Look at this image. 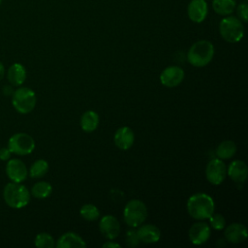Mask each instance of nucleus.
I'll use <instances>...</instances> for the list:
<instances>
[{
  "label": "nucleus",
  "mask_w": 248,
  "mask_h": 248,
  "mask_svg": "<svg viewBox=\"0 0 248 248\" xmlns=\"http://www.w3.org/2000/svg\"><path fill=\"white\" fill-rule=\"evenodd\" d=\"M187 210L190 216L197 220L208 219L214 213V202L204 193L191 196L187 202Z\"/></svg>",
  "instance_id": "1"
},
{
  "label": "nucleus",
  "mask_w": 248,
  "mask_h": 248,
  "mask_svg": "<svg viewBox=\"0 0 248 248\" xmlns=\"http://www.w3.org/2000/svg\"><path fill=\"white\" fill-rule=\"evenodd\" d=\"M213 55V45L207 40H200L194 43L189 48L187 60L194 67H203L212 60Z\"/></svg>",
  "instance_id": "2"
},
{
  "label": "nucleus",
  "mask_w": 248,
  "mask_h": 248,
  "mask_svg": "<svg viewBox=\"0 0 248 248\" xmlns=\"http://www.w3.org/2000/svg\"><path fill=\"white\" fill-rule=\"evenodd\" d=\"M3 198L10 207L19 209L28 204L30 193L24 185L11 181L4 187Z\"/></svg>",
  "instance_id": "3"
},
{
  "label": "nucleus",
  "mask_w": 248,
  "mask_h": 248,
  "mask_svg": "<svg viewBox=\"0 0 248 248\" xmlns=\"http://www.w3.org/2000/svg\"><path fill=\"white\" fill-rule=\"evenodd\" d=\"M219 32L226 42L237 43L244 35V27L238 17L229 15L220 21Z\"/></svg>",
  "instance_id": "4"
},
{
  "label": "nucleus",
  "mask_w": 248,
  "mask_h": 248,
  "mask_svg": "<svg viewBox=\"0 0 248 248\" xmlns=\"http://www.w3.org/2000/svg\"><path fill=\"white\" fill-rule=\"evenodd\" d=\"M124 221L129 227H139L147 217L146 205L140 200H131L124 207Z\"/></svg>",
  "instance_id": "5"
},
{
  "label": "nucleus",
  "mask_w": 248,
  "mask_h": 248,
  "mask_svg": "<svg viewBox=\"0 0 248 248\" xmlns=\"http://www.w3.org/2000/svg\"><path fill=\"white\" fill-rule=\"evenodd\" d=\"M12 104L19 113H29L36 106L35 92L28 87H19L13 93Z\"/></svg>",
  "instance_id": "6"
},
{
  "label": "nucleus",
  "mask_w": 248,
  "mask_h": 248,
  "mask_svg": "<svg viewBox=\"0 0 248 248\" xmlns=\"http://www.w3.org/2000/svg\"><path fill=\"white\" fill-rule=\"evenodd\" d=\"M8 148L15 154L28 155L35 149V141L33 138L26 133H16L9 139Z\"/></svg>",
  "instance_id": "7"
},
{
  "label": "nucleus",
  "mask_w": 248,
  "mask_h": 248,
  "mask_svg": "<svg viewBox=\"0 0 248 248\" xmlns=\"http://www.w3.org/2000/svg\"><path fill=\"white\" fill-rule=\"evenodd\" d=\"M227 174V167L221 159H212L205 169L206 179L213 185H220Z\"/></svg>",
  "instance_id": "8"
},
{
  "label": "nucleus",
  "mask_w": 248,
  "mask_h": 248,
  "mask_svg": "<svg viewBox=\"0 0 248 248\" xmlns=\"http://www.w3.org/2000/svg\"><path fill=\"white\" fill-rule=\"evenodd\" d=\"M6 173L13 182H22L26 179L28 171L25 164L19 159H10L6 165Z\"/></svg>",
  "instance_id": "9"
},
{
  "label": "nucleus",
  "mask_w": 248,
  "mask_h": 248,
  "mask_svg": "<svg viewBox=\"0 0 248 248\" xmlns=\"http://www.w3.org/2000/svg\"><path fill=\"white\" fill-rule=\"evenodd\" d=\"M184 71L178 66L167 67L160 75V81L166 87H175L182 82Z\"/></svg>",
  "instance_id": "10"
},
{
  "label": "nucleus",
  "mask_w": 248,
  "mask_h": 248,
  "mask_svg": "<svg viewBox=\"0 0 248 248\" xmlns=\"http://www.w3.org/2000/svg\"><path fill=\"white\" fill-rule=\"evenodd\" d=\"M99 229L106 238L114 239L119 234L120 225L114 216L105 215L99 223Z\"/></svg>",
  "instance_id": "11"
},
{
  "label": "nucleus",
  "mask_w": 248,
  "mask_h": 248,
  "mask_svg": "<svg viewBox=\"0 0 248 248\" xmlns=\"http://www.w3.org/2000/svg\"><path fill=\"white\" fill-rule=\"evenodd\" d=\"M207 12L208 7L205 0H191L187 7L189 18L196 23L202 22L207 16Z\"/></svg>",
  "instance_id": "12"
},
{
  "label": "nucleus",
  "mask_w": 248,
  "mask_h": 248,
  "mask_svg": "<svg viewBox=\"0 0 248 248\" xmlns=\"http://www.w3.org/2000/svg\"><path fill=\"white\" fill-rule=\"evenodd\" d=\"M210 237V228L206 223L198 222L189 230V238L193 244L201 245L205 243Z\"/></svg>",
  "instance_id": "13"
},
{
  "label": "nucleus",
  "mask_w": 248,
  "mask_h": 248,
  "mask_svg": "<svg viewBox=\"0 0 248 248\" xmlns=\"http://www.w3.org/2000/svg\"><path fill=\"white\" fill-rule=\"evenodd\" d=\"M225 237L229 242L239 243L244 241L248 236L247 229L239 223H232L225 229Z\"/></svg>",
  "instance_id": "14"
},
{
  "label": "nucleus",
  "mask_w": 248,
  "mask_h": 248,
  "mask_svg": "<svg viewBox=\"0 0 248 248\" xmlns=\"http://www.w3.org/2000/svg\"><path fill=\"white\" fill-rule=\"evenodd\" d=\"M113 140H114L115 145L119 149L127 150L134 143V140H135L134 132L129 127H121L115 132Z\"/></svg>",
  "instance_id": "15"
},
{
  "label": "nucleus",
  "mask_w": 248,
  "mask_h": 248,
  "mask_svg": "<svg viewBox=\"0 0 248 248\" xmlns=\"http://www.w3.org/2000/svg\"><path fill=\"white\" fill-rule=\"evenodd\" d=\"M227 172L234 182L242 183L247 178L248 168L243 161L234 160L229 165Z\"/></svg>",
  "instance_id": "16"
},
{
  "label": "nucleus",
  "mask_w": 248,
  "mask_h": 248,
  "mask_svg": "<svg viewBox=\"0 0 248 248\" xmlns=\"http://www.w3.org/2000/svg\"><path fill=\"white\" fill-rule=\"evenodd\" d=\"M137 233L140 240L144 243H155L161 237V232L159 228L152 224L141 225L137 231Z\"/></svg>",
  "instance_id": "17"
},
{
  "label": "nucleus",
  "mask_w": 248,
  "mask_h": 248,
  "mask_svg": "<svg viewBox=\"0 0 248 248\" xmlns=\"http://www.w3.org/2000/svg\"><path fill=\"white\" fill-rule=\"evenodd\" d=\"M55 245L58 248H82L86 246V243L77 233L73 232H68L58 238Z\"/></svg>",
  "instance_id": "18"
},
{
  "label": "nucleus",
  "mask_w": 248,
  "mask_h": 248,
  "mask_svg": "<svg viewBox=\"0 0 248 248\" xmlns=\"http://www.w3.org/2000/svg\"><path fill=\"white\" fill-rule=\"evenodd\" d=\"M9 82L14 86H20L24 83L26 79V70L25 67L20 63L13 64L7 74Z\"/></svg>",
  "instance_id": "19"
},
{
  "label": "nucleus",
  "mask_w": 248,
  "mask_h": 248,
  "mask_svg": "<svg viewBox=\"0 0 248 248\" xmlns=\"http://www.w3.org/2000/svg\"><path fill=\"white\" fill-rule=\"evenodd\" d=\"M99 124V115L93 110L85 111L80 118L81 129L86 133H91L95 131Z\"/></svg>",
  "instance_id": "20"
},
{
  "label": "nucleus",
  "mask_w": 248,
  "mask_h": 248,
  "mask_svg": "<svg viewBox=\"0 0 248 248\" xmlns=\"http://www.w3.org/2000/svg\"><path fill=\"white\" fill-rule=\"evenodd\" d=\"M236 7V0H212L214 12L220 16L231 15Z\"/></svg>",
  "instance_id": "21"
},
{
  "label": "nucleus",
  "mask_w": 248,
  "mask_h": 248,
  "mask_svg": "<svg viewBox=\"0 0 248 248\" xmlns=\"http://www.w3.org/2000/svg\"><path fill=\"white\" fill-rule=\"evenodd\" d=\"M236 152V145L232 140H224L216 148V154L220 159H230Z\"/></svg>",
  "instance_id": "22"
},
{
  "label": "nucleus",
  "mask_w": 248,
  "mask_h": 248,
  "mask_svg": "<svg viewBox=\"0 0 248 248\" xmlns=\"http://www.w3.org/2000/svg\"><path fill=\"white\" fill-rule=\"evenodd\" d=\"M52 191L50 183L46 181H39L35 183L31 189V195L37 199L47 198Z\"/></svg>",
  "instance_id": "23"
},
{
  "label": "nucleus",
  "mask_w": 248,
  "mask_h": 248,
  "mask_svg": "<svg viewBox=\"0 0 248 248\" xmlns=\"http://www.w3.org/2000/svg\"><path fill=\"white\" fill-rule=\"evenodd\" d=\"M48 170V164L44 159H39L35 161L30 169H29V174L32 178H40L43 177Z\"/></svg>",
  "instance_id": "24"
},
{
  "label": "nucleus",
  "mask_w": 248,
  "mask_h": 248,
  "mask_svg": "<svg viewBox=\"0 0 248 248\" xmlns=\"http://www.w3.org/2000/svg\"><path fill=\"white\" fill-rule=\"evenodd\" d=\"M79 213L81 217L87 221H95L100 216V211L94 204L87 203L81 206Z\"/></svg>",
  "instance_id": "25"
},
{
  "label": "nucleus",
  "mask_w": 248,
  "mask_h": 248,
  "mask_svg": "<svg viewBox=\"0 0 248 248\" xmlns=\"http://www.w3.org/2000/svg\"><path fill=\"white\" fill-rule=\"evenodd\" d=\"M34 242L35 245L39 248H52L55 245L53 237L46 232L38 233L35 237Z\"/></svg>",
  "instance_id": "26"
},
{
  "label": "nucleus",
  "mask_w": 248,
  "mask_h": 248,
  "mask_svg": "<svg viewBox=\"0 0 248 248\" xmlns=\"http://www.w3.org/2000/svg\"><path fill=\"white\" fill-rule=\"evenodd\" d=\"M209 223L210 226L214 229V230H223L225 228L226 225V220L224 218V216L220 213H213L209 218Z\"/></svg>",
  "instance_id": "27"
},
{
  "label": "nucleus",
  "mask_w": 248,
  "mask_h": 248,
  "mask_svg": "<svg viewBox=\"0 0 248 248\" xmlns=\"http://www.w3.org/2000/svg\"><path fill=\"white\" fill-rule=\"evenodd\" d=\"M236 14L241 21L246 22L248 19V5L247 1H243L236 7Z\"/></svg>",
  "instance_id": "28"
},
{
  "label": "nucleus",
  "mask_w": 248,
  "mask_h": 248,
  "mask_svg": "<svg viewBox=\"0 0 248 248\" xmlns=\"http://www.w3.org/2000/svg\"><path fill=\"white\" fill-rule=\"evenodd\" d=\"M126 242L130 247H136L140 243V238L138 236L137 231L129 230L126 233Z\"/></svg>",
  "instance_id": "29"
},
{
  "label": "nucleus",
  "mask_w": 248,
  "mask_h": 248,
  "mask_svg": "<svg viewBox=\"0 0 248 248\" xmlns=\"http://www.w3.org/2000/svg\"><path fill=\"white\" fill-rule=\"evenodd\" d=\"M12 152L8 147H2L0 148V160L2 161H7L10 159Z\"/></svg>",
  "instance_id": "30"
},
{
  "label": "nucleus",
  "mask_w": 248,
  "mask_h": 248,
  "mask_svg": "<svg viewBox=\"0 0 248 248\" xmlns=\"http://www.w3.org/2000/svg\"><path fill=\"white\" fill-rule=\"evenodd\" d=\"M103 247H108V248H110V247H112V248H120L121 246L118 244V243H116V242H112V241H108V242H106V243H104L103 244Z\"/></svg>",
  "instance_id": "31"
},
{
  "label": "nucleus",
  "mask_w": 248,
  "mask_h": 248,
  "mask_svg": "<svg viewBox=\"0 0 248 248\" xmlns=\"http://www.w3.org/2000/svg\"><path fill=\"white\" fill-rule=\"evenodd\" d=\"M4 75H5V67L3 63L0 61V80L4 78Z\"/></svg>",
  "instance_id": "32"
},
{
  "label": "nucleus",
  "mask_w": 248,
  "mask_h": 248,
  "mask_svg": "<svg viewBox=\"0 0 248 248\" xmlns=\"http://www.w3.org/2000/svg\"><path fill=\"white\" fill-rule=\"evenodd\" d=\"M1 2H2V0H0V4H1Z\"/></svg>",
  "instance_id": "33"
},
{
  "label": "nucleus",
  "mask_w": 248,
  "mask_h": 248,
  "mask_svg": "<svg viewBox=\"0 0 248 248\" xmlns=\"http://www.w3.org/2000/svg\"><path fill=\"white\" fill-rule=\"evenodd\" d=\"M244 1H247V0H244Z\"/></svg>",
  "instance_id": "34"
}]
</instances>
